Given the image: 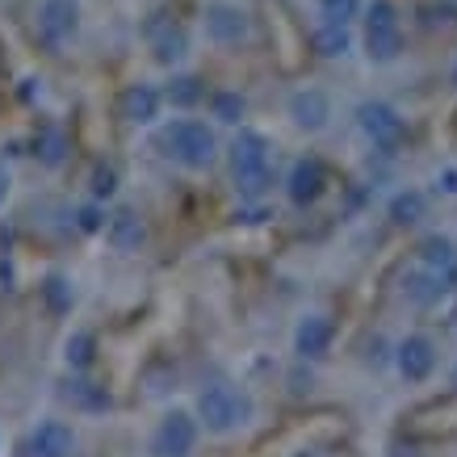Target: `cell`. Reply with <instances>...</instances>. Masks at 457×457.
<instances>
[{
    "mask_svg": "<svg viewBox=\"0 0 457 457\" xmlns=\"http://www.w3.org/2000/svg\"><path fill=\"white\" fill-rule=\"evenodd\" d=\"M168 97H172V105H194V101L202 97V80H194V76H180V80H172Z\"/></svg>",
    "mask_w": 457,
    "mask_h": 457,
    "instance_id": "ffe728a7",
    "label": "cell"
},
{
    "mask_svg": "<svg viewBox=\"0 0 457 457\" xmlns=\"http://www.w3.org/2000/svg\"><path fill=\"white\" fill-rule=\"evenodd\" d=\"M290 113H294V122H298V126L319 130V126H323V118H328V101L319 97V93H298V97L290 101Z\"/></svg>",
    "mask_w": 457,
    "mask_h": 457,
    "instance_id": "4fadbf2b",
    "label": "cell"
},
{
    "mask_svg": "<svg viewBox=\"0 0 457 457\" xmlns=\"http://www.w3.org/2000/svg\"><path fill=\"white\" fill-rule=\"evenodd\" d=\"M361 118H365V126H370L374 135H395V130H399L395 113L382 110V105H365V110H361Z\"/></svg>",
    "mask_w": 457,
    "mask_h": 457,
    "instance_id": "d6986e66",
    "label": "cell"
},
{
    "mask_svg": "<svg viewBox=\"0 0 457 457\" xmlns=\"http://www.w3.org/2000/svg\"><path fill=\"white\" fill-rule=\"evenodd\" d=\"M68 399L76 403V407H84V411H105V407H110V390L97 386V382H71Z\"/></svg>",
    "mask_w": 457,
    "mask_h": 457,
    "instance_id": "2e32d148",
    "label": "cell"
},
{
    "mask_svg": "<svg viewBox=\"0 0 457 457\" xmlns=\"http://www.w3.org/2000/svg\"><path fill=\"white\" fill-rule=\"evenodd\" d=\"M319 4L328 9V17H332V21H345V17L353 13V4H357V0H319Z\"/></svg>",
    "mask_w": 457,
    "mask_h": 457,
    "instance_id": "cb8c5ba5",
    "label": "cell"
},
{
    "mask_svg": "<svg viewBox=\"0 0 457 457\" xmlns=\"http://www.w3.org/2000/svg\"><path fill=\"white\" fill-rule=\"evenodd\" d=\"M197 432H202L197 416L172 407V411H168V416L155 424V432H152V457H194Z\"/></svg>",
    "mask_w": 457,
    "mask_h": 457,
    "instance_id": "277c9868",
    "label": "cell"
},
{
    "mask_svg": "<svg viewBox=\"0 0 457 457\" xmlns=\"http://www.w3.org/2000/svg\"><path fill=\"white\" fill-rule=\"evenodd\" d=\"M34 147H38V160H42V164L55 168V164H63V147H68V143H63V135H59V130H42Z\"/></svg>",
    "mask_w": 457,
    "mask_h": 457,
    "instance_id": "e0dca14e",
    "label": "cell"
},
{
    "mask_svg": "<svg viewBox=\"0 0 457 457\" xmlns=\"http://www.w3.org/2000/svg\"><path fill=\"white\" fill-rule=\"evenodd\" d=\"M155 59H160V63L185 59V34H180V29H164V34L155 38Z\"/></svg>",
    "mask_w": 457,
    "mask_h": 457,
    "instance_id": "ac0fdd59",
    "label": "cell"
},
{
    "mask_svg": "<svg viewBox=\"0 0 457 457\" xmlns=\"http://www.w3.org/2000/svg\"><path fill=\"white\" fill-rule=\"evenodd\" d=\"M370 55L374 59L399 55V26H395V4L390 0L370 4Z\"/></svg>",
    "mask_w": 457,
    "mask_h": 457,
    "instance_id": "5b68a950",
    "label": "cell"
},
{
    "mask_svg": "<svg viewBox=\"0 0 457 457\" xmlns=\"http://www.w3.org/2000/svg\"><path fill=\"white\" fill-rule=\"evenodd\" d=\"M93 194L97 197L118 194V172H113V168H97V172H93Z\"/></svg>",
    "mask_w": 457,
    "mask_h": 457,
    "instance_id": "603a6c76",
    "label": "cell"
},
{
    "mask_svg": "<svg viewBox=\"0 0 457 457\" xmlns=\"http://www.w3.org/2000/svg\"><path fill=\"white\" fill-rule=\"evenodd\" d=\"M206 34L219 46H231V42H239L244 34H248V21H244V13H239L236 4H210L206 9Z\"/></svg>",
    "mask_w": 457,
    "mask_h": 457,
    "instance_id": "9c48e42d",
    "label": "cell"
},
{
    "mask_svg": "<svg viewBox=\"0 0 457 457\" xmlns=\"http://www.w3.org/2000/svg\"><path fill=\"white\" fill-rule=\"evenodd\" d=\"M105 244H110V252H118V256H130V252H139L143 244H147V227H143V219L135 210H118V214L105 222Z\"/></svg>",
    "mask_w": 457,
    "mask_h": 457,
    "instance_id": "8992f818",
    "label": "cell"
},
{
    "mask_svg": "<svg viewBox=\"0 0 457 457\" xmlns=\"http://www.w3.org/2000/svg\"><path fill=\"white\" fill-rule=\"evenodd\" d=\"M122 118L135 126H147L160 118V93L152 84H130L122 93Z\"/></svg>",
    "mask_w": 457,
    "mask_h": 457,
    "instance_id": "30bf717a",
    "label": "cell"
},
{
    "mask_svg": "<svg viewBox=\"0 0 457 457\" xmlns=\"http://www.w3.org/2000/svg\"><path fill=\"white\" fill-rule=\"evenodd\" d=\"M319 185H323V172H319L315 160H303V164L290 172V197L298 202V206L315 202V197H319Z\"/></svg>",
    "mask_w": 457,
    "mask_h": 457,
    "instance_id": "8fae6325",
    "label": "cell"
},
{
    "mask_svg": "<svg viewBox=\"0 0 457 457\" xmlns=\"http://www.w3.org/2000/svg\"><path fill=\"white\" fill-rule=\"evenodd\" d=\"M63 361H68L71 370H88L93 361H97V336L93 332H71L63 340Z\"/></svg>",
    "mask_w": 457,
    "mask_h": 457,
    "instance_id": "5bb4252c",
    "label": "cell"
},
{
    "mask_svg": "<svg viewBox=\"0 0 457 457\" xmlns=\"http://www.w3.org/2000/svg\"><path fill=\"white\" fill-rule=\"evenodd\" d=\"M76 227H80L84 236H97V231H105V214H101V206H80V210H76Z\"/></svg>",
    "mask_w": 457,
    "mask_h": 457,
    "instance_id": "7402d4cb",
    "label": "cell"
},
{
    "mask_svg": "<svg viewBox=\"0 0 457 457\" xmlns=\"http://www.w3.org/2000/svg\"><path fill=\"white\" fill-rule=\"evenodd\" d=\"M4 197H9V172H4V164H0V206H4Z\"/></svg>",
    "mask_w": 457,
    "mask_h": 457,
    "instance_id": "484cf974",
    "label": "cell"
},
{
    "mask_svg": "<svg viewBox=\"0 0 457 457\" xmlns=\"http://www.w3.org/2000/svg\"><path fill=\"white\" fill-rule=\"evenodd\" d=\"M38 26L51 42H68L80 29V4L76 0H42Z\"/></svg>",
    "mask_w": 457,
    "mask_h": 457,
    "instance_id": "52a82bcc",
    "label": "cell"
},
{
    "mask_svg": "<svg viewBox=\"0 0 457 457\" xmlns=\"http://www.w3.org/2000/svg\"><path fill=\"white\" fill-rule=\"evenodd\" d=\"M214 118H219V122H239V118H244V101H239L236 93H219V97H214Z\"/></svg>",
    "mask_w": 457,
    "mask_h": 457,
    "instance_id": "44dd1931",
    "label": "cell"
},
{
    "mask_svg": "<svg viewBox=\"0 0 457 457\" xmlns=\"http://www.w3.org/2000/svg\"><path fill=\"white\" fill-rule=\"evenodd\" d=\"M328 340H332V328L323 319H303L298 323V348H303L306 357H323Z\"/></svg>",
    "mask_w": 457,
    "mask_h": 457,
    "instance_id": "9a60e30c",
    "label": "cell"
},
{
    "mask_svg": "<svg viewBox=\"0 0 457 457\" xmlns=\"http://www.w3.org/2000/svg\"><path fill=\"white\" fill-rule=\"evenodd\" d=\"M231 172L244 197H261L269 185V139L261 130H239L231 143Z\"/></svg>",
    "mask_w": 457,
    "mask_h": 457,
    "instance_id": "3957f363",
    "label": "cell"
},
{
    "mask_svg": "<svg viewBox=\"0 0 457 457\" xmlns=\"http://www.w3.org/2000/svg\"><path fill=\"white\" fill-rule=\"evenodd\" d=\"M420 370H424V345H411V374H420Z\"/></svg>",
    "mask_w": 457,
    "mask_h": 457,
    "instance_id": "d4e9b609",
    "label": "cell"
},
{
    "mask_svg": "<svg viewBox=\"0 0 457 457\" xmlns=\"http://www.w3.org/2000/svg\"><path fill=\"white\" fill-rule=\"evenodd\" d=\"M29 449L38 457H71L76 453V432L63 420H42L34 436H29Z\"/></svg>",
    "mask_w": 457,
    "mask_h": 457,
    "instance_id": "ba28073f",
    "label": "cell"
},
{
    "mask_svg": "<svg viewBox=\"0 0 457 457\" xmlns=\"http://www.w3.org/2000/svg\"><path fill=\"white\" fill-rule=\"evenodd\" d=\"M252 411H256V407H252V395L231 386V382L206 386L197 395V407H194L197 424H202L210 436H231V432H239L252 420Z\"/></svg>",
    "mask_w": 457,
    "mask_h": 457,
    "instance_id": "6da1fadb",
    "label": "cell"
},
{
    "mask_svg": "<svg viewBox=\"0 0 457 457\" xmlns=\"http://www.w3.org/2000/svg\"><path fill=\"white\" fill-rule=\"evenodd\" d=\"M42 303L51 315H68L71 303H76V290H71V281L63 273H51V278L42 281Z\"/></svg>",
    "mask_w": 457,
    "mask_h": 457,
    "instance_id": "7c38bea8",
    "label": "cell"
},
{
    "mask_svg": "<svg viewBox=\"0 0 457 457\" xmlns=\"http://www.w3.org/2000/svg\"><path fill=\"white\" fill-rule=\"evenodd\" d=\"M160 147H164L168 160H177L180 168H189V172H206L214 160H219V139H214V130L206 122H197V118H177V122H168L160 130Z\"/></svg>",
    "mask_w": 457,
    "mask_h": 457,
    "instance_id": "7a4b0ae2",
    "label": "cell"
}]
</instances>
